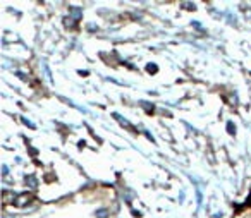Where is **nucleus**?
<instances>
[{"mask_svg": "<svg viewBox=\"0 0 251 218\" xmlns=\"http://www.w3.org/2000/svg\"><path fill=\"white\" fill-rule=\"evenodd\" d=\"M23 122H25L26 125H29V127H35V125H33V124H31V122H29V121H26V119H23Z\"/></svg>", "mask_w": 251, "mask_h": 218, "instance_id": "20e7f679", "label": "nucleus"}, {"mask_svg": "<svg viewBox=\"0 0 251 218\" xmlns=\"http://www.w3.org/2000/svg\"><path fill=\"white\" fill-rule=\"evenodd\" d=\"M227 127H229V131H230V134H234V129H232V122H229V124H227Z\"/></svg>", "mask_w": 251, "mask_h": 218, "instance_id": "39448f33", "label": "nucleus"}, {"mask_svg": "<svg viewBox=\"0 0 251 218\" xmlns=\"http://www.w3.org/2000/svg\"><path fill=\"white\" fill-rule=\"evenodd\" d=\"M114 117L117 119V121L121 122L122 125H126V127H127V129H133V127H131V124H129V122H127V121H124V119H122V117H121V115H119V114H114Z\"/></svg>", "mask_w": 251, "mask_h": 218, "instance_id": "f257e3e1", "label": "nucleus"}, {"mask_svg": "<svg viewBox=\"0 0 251 218\" xmlns=\"http://www.w3.org/2000/svg\"><path fill=\"white\" fill-rule=\"evenodd\" d=\"M26 184H29V186H31V189H35V187H36V179L33 175H28V177H26Z\"/></svg>", "mask_w": 251, "mask_h": 218, "instance_id": "f03ea898", "label": "nucleus"}, {"mask_svg": "<svg viewBox=\"0 0 251 218\" xmlns=\"http://www.w3.org/2000/svg\"><path fill=\"white\" fill-rule=\"evenodd\" d=\"M98 217H100V218H105L107 215H105V211H98Z\"/></svg>", "mask_w": 251, "mask_h": 218, "instance_id": "423d86ee", "label": "nucleus"}, {"mask_svg": "<svg viewBox=\"0 0 251 218\" xmlns=\"http://www.w3.org/2000/svg\"><path fill=\"white\" fill-rule=\"evenodd\" d=\"M2 170H4V177H7L9 175V169H7V167L4 165V167H2Z\"/></svg>", "mask_w": 251, "mask_h": 218, "instance_id": "7ed1b4c3", "label": "nucleus"}]
</instances>
